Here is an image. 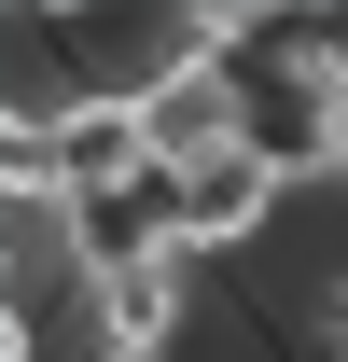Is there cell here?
<instances>
[{"instance_id":"obj_3","label":"cell","mask_w":348,"mask_h":362,"mask_svg":"<svg viewBox=\"0 0 348 362\" xmlns=\"http://www.w3.org/2000/svg\"><path fill=\"white\" fill-rule=\"evenodd\" d=\"M84 320H98V362H181V320H195V251H168V265H139V279H98Z\"/></svg>"},{"instance_id":"obj_2","label":"cell","mask_w":348,"mask_h":362,"mask_svg":"<svg viewBox=\"0 0 348 362\" xmlns=\"http://www.w3.org/2000/svg\"><path fill=\"white\" fill-rule=\"evenodd\" d=\"M279 209H293V181L265 168L251 139L237 153H209V168H181V251L209 265V251H265L279 237Z\"/></svg>"},{"instance_id":"obj_5","label":"cell","mask_w":348,"mask_h":362,"mask_svg":"<svg viewBox=\"0 0 348 362\" xmlns=\"http://www.w3.org/2000/svg\"><path fill=\"white\" fill-rule=\"evenodd\" d=\"M306 320H320V362H348V265L306 279Z\"/></svg>"},{"instance_id":"obj_4","label":"cell","mask_w":348,"mask_h":362,"mask_svg":"<svg viewBox=\"0 0 348 362\" xmlns=\"http://www.w3.org/2000/svg\"><path fill=\"white\" fill-rule=\"evenodd\" d=\"M139 112H153V153H168V168H209V153H237V70H195V56H168V70L139 84Z\"/></svg>"},{"instance_id":"obj_1","label":"cell","mask_w":348,"mask_h":362,"mask_svg":"<svg viewBox=\"0 0 348 362\" xmlns=\"http://www.w3.org/2000/svg\"><path fill=\"white\" fill-rule=\"evenodd\" d=\"M237 139H251L279 181H348V70L306 42V14L237 70Z\"/></svg>"},{"instance_id":"obj_6","label":"cell","mask_w":348,"mask_h":362,"mask_svg":"<svg viewBox=\"0 0 348 362\" xmlns=\"http://www.w3.org/2000/svg\"><path fill=\"white\" fill-rule=\"evenodd\" d=\"M335 195H348V181H335Z\"/></svg>"}]
</instances>
